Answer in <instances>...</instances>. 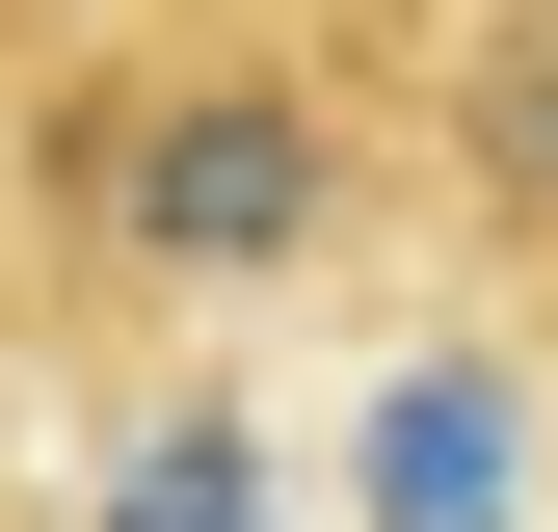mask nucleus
<instances>
[{"mask_svg": "<svg viewBox=\"0 0 558 532\" xmlns=\"http://www.w3.org/2000/svg\"><path fill=\"white\" fill-rule=\"evenodd\" d=\"M452 186H478V240L558 266V0H478V53H452Z\"/></svg>", "mask_w": 558, "mask_h": 532, "instance_id": "nucleus-2", "label": "nucleus"}, {"mask_svg": "<svg viewBox=\"0 0 558 532\" xmlns=\"http://www.w3.org/2000/svg\"><path fill=\"white\" fill-rule=\"evenodd\" d=\"M266 506H293V480H266V426L186 373V399H133V452H107V506H81V532H266Z\"/></svg>", "mask_w": 558, "mask_h": 532, "instance_id": "nucleus-4", "label": "nucleus"}, {"mask_svg": "<svg viewBox=\"0 0 558 532\" xmlns=\"http://www.w3.org/2000/svg\"><path fill=\"white\" fill-rule=\"evenodd\" d=\"M373 532H506V373L478 347H426L373 399Z\"/></svg>", "mask_w": 558, "mask_h": 532, "instance_id": "nucleus-3", "label": "nucleus"}, {"mask_svg": "<svg viewBox=\"0 0 558 532\" xmlns=\"http://www.w3.org/2000/svg\"><path fill=\"white\" fill-rule=\"evenodd\" d=\"M373 214V133H345L293 53H81L27 107V266L107 319H214L293 293V266Z\"/></svg>", "mask_w": 558, "mask_h": 532, "instance_id": "nucleus-1", "label": "nucleus"}]
</instances>
